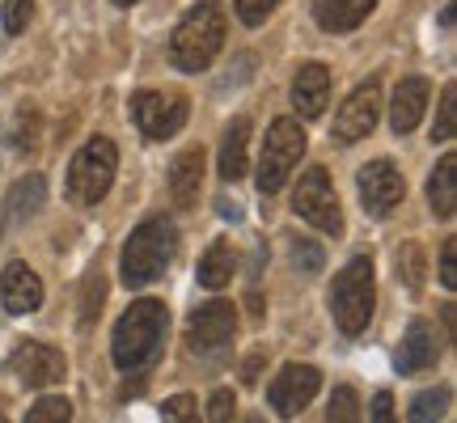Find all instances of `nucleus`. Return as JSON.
<instances>
[{
	"label": "nucleus",
	"mask_w": 457,
	"mask_h": 423,
	"mask_svg": "<svg viewBox=\"0 0 457 423\" xmlns=\"http://www.w3.org/2000/svg\"><path fill=\"white\" fill-rule=\"evenodd\" d=\"M225 34H228L225 9H220L216 0H199L195 9H187L182 21L174 26V38H170V60H174V68H182V72H204V68L220 55Z\"/></svg>",
	"instance_id": "nucleus-1"
},
{
	"label": "nucleus",
	"mask_w": 457,
	"mask_h": 423,
	"mask_svg": "<svg viewBox=\"0 0 457 423\" xmlns=\"http://www.w3.org/2000/svg\"><path fill=\"white\" fill-rule=\"evenodd\" d=\"M165 326H170V310H165L157 296H140V301L119 318V326H114V339H111L114 364H119L123 373L145 369L148 360L157 356V347H162Z\"/></svg>",
	"instance_id": "nucleus-2"
},
{
	"label": "nucleus",
	"mask_w": 457,
	"mask_h": 423,
	"mask_svg": "<svg viewBox=\"0 0 457 423\" xmlns=\"http://www.w3.org/2000/svg\"><path fill=\"white\" fill-rule=\"evenodd\" d=\"M179 254V228L165 216H153L140 228H131V237L123 242V284L128 288H148L153 279H162L170 271V262Z\"/></svg>",
	"instance_id": "nucleus-3"
},
{
	"label": "nucleus",
	"mask_w": 457,
	"mask_h": 423,
	"mask_svg": "<svg viewBox=\"0 0 457 423\" xmlns=\"http://www.w3.org/2000/svg\"><path fill=\"white\" fill-rule=\"evenodd\" d=\"M373 259H352L330 284V313L347 339H356L373 322Z\"/></svg>",
	"instance_id": "nucleus-4"
},
{
	"label": "nucleus",
	"mask_w": 457,
	"mask_h": 423,
	"mask_svg": "<svg viewBox=\"0 0 457 423\" xmlns=\"http://www.w3.org/2000/svg\"><path fill=\"white\" fill-rule=\"evenodd\" d=\"M114 170H119V148L106 136H94L68 165V199L81 203V208L102 203L114 182Z\"/></svg>",
	"instance_id": "nucleus-5"
},
{
	"label": "nucleus",
	"mask_w": 457,
	"mask_h": 423,
	"mask_svg": "<svg viewBox=\"0 0 457 423\" xmlns=\"http://www.w3.org/2000/svg\"><path fill=\"white\" fill-rule=\"evenodd\" d=\"M305 128L296 119H276L267 128L262 140V157H259V191L262 195H276L279 187L288 182V174L296 170V162L305 157Z\"/></svg>",
	"instance_id": "nucleus-6"
},
{
	"label": "nucleus",
	"mask_w": 457,
	"mask_h": 423,
	"mask_svg": "<svg viewBox=\"0 0 457 423\" xmlns=\"http://www.w3.org/2000/svg\"><path fill=\"white\" fill-rule=\"evenodd\" d=\"M233 330H237L233 305H228V301H208V305H199V310L191 313V322H187V347L216 369V364L228 356V347H233Z\"/></svg>",
	"instance_id": "nucleus-7"
},
{
	"label": "nucleus",
	"mask_w": 457,
	"mask_h": 423,
	"mask_svg": "<svg viewBox=\"0 0 457 423\" xmlns=\"http://www.w3.org/2000/svg\"><path fill=\"white\" fill-rule=\"evenodd\" d=\"M187 114H191V102L174 94V89H140L131 94V119L136 128L145 131L148 140H170L187 128Z\"/></svg>",
	"instance_id": "nucleus-8"
},
{
	"label": "nucleus",
	"mask_w": 457,
	"mask_h": 423,
	"mask_svg": "<svg viewBox=\"0 0 457 423\" xmlns=\"http://www.w3.org/2000/svg\"><path fill=\"white\" fill-rule=\"evenodd\" d=\"M293 212L301 220H310L313 228H322L327 237H339L343 233L339 199H335V187H330L322 165H313V170L301 174V182H296V191H293Z\"/></svg>",
	"instance_id": "nucleus-9"
},
{
	"label": "nucleus",
	"mask_w": 457,
	"mask_h": 423,
	"mask_svg": "<svg viewBox=\"0 0 457 423\" xmlns=\"http://www.w3.org/2000/svg\"><path fill=\"white\" fill-rule=\"evenodd\" d=\"M377 114H381V81L369 77V81H360L356 89L347 94V102L339 106V114H335V136H339L343 145H356V140H364V136L377 128Z\"/></svg>",
	"instance_id": "nucleus-10"
},
{
	"label": "nucleus",
	"mask_w": 457,
	"mask_h": 423,
	"mask_svg": "<svg viewBox=\"0 0 457 423\" xmlns=\"http://www.w3.org/2000/svg\"><path fill=\"white\" fill-rule=\"evenodd\" d=\"M318 386H322V373H318L313 364H284L279 377L271 381V390H267L271 411H276L279 419H296V415L313 402Z\"/></svg>",
	"instance_id": "nucleus-11"
},
{
	"label": "nucleus",
	"mask_w": 457,
	"mask_h": 423,
	"mask_svg": "<svg viewBox=\"0 0 457 423\" xmlns=\"http://www.w3.org/2000/svg\"><path fill=\"white\" fill-rule=\"evenodd\" d=\"M356 187H360V203H364L369 216H390V212L403 203V195H407L403 174L394 170L390 157H377V162L364 165L356 174Z\"/></svg>",
	"instance_id": "nucleus-12"
},
{
	"label": "nucleus",
	"mask_w": 457,
	"mask_h": 423,
	"mask_svg": "<svg viewBox=\"0 0 457 423\" xmlns=\"http://www.w3.org/2000/svg\"><path fill=\"white\" fill-rule=\"evenodd\" d=\"M9 369L21 386H30V390H47V386H60L68 373L64 356L47 347V343H21L13 356H9Z\"/></svg>",
	"instance_id": "nucleus-13"
},
{
	"label": "nucleus",
	"mask_w": 457,
	"mask_h": 423,
	"mask_svg": "<svg viewBox=\"0 0 457 423\" xmlns=\"http://www.w3.org/2000/svg\"><path fill=\"white\" fill-rule=\"evenodd\" d=\"M436 356H441V339H436V326L432 322H411L407 335H403V347H398V356H394V369L403 377H415L424 373V369H432L436 364Z\"/></svg>",
	"instance_id": "nucleus-14"
},
{
	"label": "nucleus",
	"mask_w": 457,
	"mask_h": 423,
	"mask_svg": "<svg viewBox=\"0 0 457 423\" xmlns=\"http://www.w3.org/2000/svg\"><path fill=\"white\" fill-rule=\"evenodd\" d=\"M0 305L9 313H34L43 305V279L26 262H9L0 271Z\"/></svg>",
	"instance_id": "nucleus-15"
},
{
	"label": "nucleus",
	"mask_w": 457,
	"mask_h": 423,
	"mask_svg": "<svg viewBox=\"0 0 457 423\" xmlns=\"http://www.w3.org/2000/svg\"><path fill=\"white\" fill-rule=\"evenodd\" d=\"M428 94H432V85L424 77H407V81L394 89V102H390V128L394 136H407V131L420 128V119L428 111Z\"/></svg>",
	"instance_id": "nucleus-16"
},
{
	"label": "nucleus",
	"mask_w": 457,
	"mask_h": 423,
	"mask_svg": "<svg viewBox=\"0 0 457 423\" xmlns=\"http://www.w3.org/2000/svg\"><path fill=\"white\" fill-rule=\"evenodd\" d=\"M330 102V72L327 64H301L293 77V106L301 119H318Z\"/></svg>",
	"instance_id": "nucleus-17"
},
{
	"label": "nucleus",
	"mask_w": 457,
	"mask_h": 423,
	"mask_svg": "<svg viewBox=\"0 0 457 423\" xmlns=\"http://www.w3.org/2000/svg\"><path fill=\"white\" fill-rule=\"evenodd\" d=\"M204 148L191 145L182 148L179 157H174V165H170V195H174V203L179 208H191L199 199V187H204Z\"/></svg>",
	"instance_id": "nucleus-18"
},
{
	"label": "nucleus",
	"mask_w": 457,
	"mask_h": 423,
	"mask_svg": "<svg viewBox=\"0 0 457 423\" xmlns=\"http://www.w3.org/2000/svg\"><path fill=\"white\" fill-rule=\"evenodd\" d=\"M373 9H377V0H313V17H318V26L327 34L356 30Z\"/></svg>",
	"instance_id": "nucleus-19"
},
{
	"label": "nucleus",
	"mask_w": 457,
	"mask_h": 423,
	"mask_svg": "<svg viewBox=\"0 0 457 423\" xmlns=\"http://www.w3.org/2000/svg\"><path fill=\"white\" fill-rule=\"evenodd\" d=\"M43 195H47V182H43V174H26V178H17L13 191L4 195V228L26 225L34 212L43 208Z\"/></svg>",
	"instance_id": "nucleus-20"
},
{
	"label": "nucleus",
	"mask_w": 457,
	"mask_h": 423,
	"mask_svg": "<svg viewBox=\"0 0 457 423\" xmlns=\"http://www.w3.org/2000/svg\"><path fill=\"white\" fill-rule=\"evenodd\" d=\"M245 157H250V119H233L225 128V140H220V157H216V170L225 182H237L245 174Z\"/></svg>",
	"instance_id": "nucleus-21"
},
{
	"label": "nucleus",
	"mask_w": 457,
	"mask_h": 423,
	"mask_svg": "<svg viewBox=\"0 0 457 423\" xmlns=\"http://www.w3.org/2000/svg\"><path fill=\"white\" fill-rule=\"evenodd\" d=\"M428 203L432 212L449 220L457 212V157H441V165L432 170V178H428Z\"/></svg>",
	"instance_id": "nucleus-22"
},
{
	"label": "nucleus",
	"mask_w": 457,
	"mask_h": 423,
	"mask_svg": "<svg viewBox=\"0 0 457 423\" xmlns=\"http://www.w3.org/2000/svg\"><path fill=\"white\" fill-rule=\"evenodd\" d=\"M233 271H237V254H233V245L212 242L208 250H204L195 276H199V284H204L208 293H216V288H225L228 279H233Z\"/></svg>",
	"instance_id": "nucleus-23"
},
{
	"label": "nucleus",
	"mask_w": 457,
	"mask_h": 423,
	"mask_svg": "<svg viewBox=\"0 0 457 423\" xmlns=\"http://www.w3.org/2000/svg\"><path fill=\"white\" fill-rule=\"evenodd\" d=\"M449 411V390H424L411 402V423H436Z\"/></svg>",
	"instance_id": "nucleus-24"
},
{
	"label": "nucleus",
	"mask_w": 457,
	"mask_h": 423,
	"mask_svg": "<svg viewBox=\"0 0 457 423\" xmlns=\"http://www.w3.org/2000/svg\"><path fill=\"white\" fill-rule=\"evenodd\" d=\"M26 423H72V402L60 398V394H51V398H38L26 415Z\"/></svg>",
	"instance_id": "nucleus-25"
},
{
	"label": "nucleus",
	"mask_w": 457,
	"mask_h": 423,
	"mask_svg": "<svg viewBox=\"0 0 457 423\" xmlns=\"http://www.w3.org/2000/svg\"><path fill=\"white\" fill-rule=\"evenodd\" d=\"M327 423H360V398L352 386H339L327 407Z\"/></svg>",
	"instance_id": "nucleus-26"
},
{
	"label": "nucleus",
	"mask_w": 457,
	"mask_h": 423,
	"mask_svg": "<svg viewBox=\"0 0 457 423\" xmlns=\"http://www.w3.org/2000/svg\"><path fill=\"white\" fill-rule=\"evenodd\" d=\"M453 131H457V89L449 85L441 94V111H436V128H432V140H453Z\"/></svg>",
	"instance_id": "nucleus-27"
},
{
	"label": "nucleus",
	"mask_w": 457,
	"mask_h": 423,
	"mask_svg": "<svg viewBox=\"0 0 457 423\" xmlns=\"http://www.w3.org/2000/svg\"><path fill=\"white\" fill-rule=\"evenodd\" d=\"M162 423H199L195 398H191V394H174V398H165Z\"/></svg>",
	"instance_id": "nucleus-28"
},
{
	"label": "nucleus",
	"mask_w": 457,
	"mask_h": 423,
	"mask_svg": "<svg viewBox=\"0 0 457 423\" xmlns=\"http://www.w3.org/2000/svg\"><path fill=\"white\" fill-rule=\"evenodd\" d=\"M288 250H293V262L301 267V271H322V262H327V254H322V245H313L310 237H293L288 242Z\"/></svg>",
	"instance_id": "nucleus-29"
},
{
	"label": "nucleus",
	"mask_w": 457,
	"mask_h": 423,
	"mask_svg": "<svg viewBox=\"0 0 457 423\" xmlns=\"http://www.w3.org/2000/svg\"><path fill=\"white\" fill-rule=\"evenodd\" d=\"M398 276H407L411 288L424 284V250H420V245H403V254H398Z\"/></svg>",
	"instance_id": "nucleus-30"
},
{
	"label": "nucleus",
	"mask_w": 457,
	"mask_h": 423,
	"mask_svg": "<svg viewBox=\"0 0 457 423\" xmlns=\"http://www.w3.org/2000/svg\"><path fill=\"white\" fill-rule=\"evenodd\" d=\"M233 4H237V17H242V26H250V30H254V26H262L267 17L276 13L279 0H233Z\"/></svg>",
	"instance_id": "nucleus-31"
},
{
	"label": "nucleus",
	"mask_w": 457,
	"mask_h": 423,
	"mask_svg": "<svg viewBox=\"0 0 457 423\" xmlns=\"http://www.w3.org/2000/svg\"><path fill=\"white\" fill-rule=\"evenodd\" d=\"M34 17V0H4V30L21 34Z\"/></svg>",
	"instance_id": "nucleus-32"
},
{
	"label": "nucleus",
	"mask_w": 457,
	"mask_h": 423,
	"mask_svg": "<svg viewBox=\"0 0 457 423\" xmlns=\"http://www.w3.org/2000/svg\"><path fill=\"white\" fill-rule=\"evenodd\" d=\"M208 423H233V394L216 390L212 402H208Z\"/></svg>",
	"instance_id": "nucleus-33"
},
{
	"label": "nucleus",
	"mask_w": 457,
	"mask_h": 423,
	"mask_svg": "<svg viewBox=\"0 0 457 423\" xmlns=\"http://www.w3.org/2000/svg\"><path fill=\"white\" fill-rule=\"evenodd\" d=\"M441 284L445 288H457V242L453 237L441 245Z\"/></svg>",
	"instance_id": "nucleus-34"
},
{
	"label": "nucleus",
	"mask_w": 457,
	"mask_h": 423,
	"mask_svg": "<svg viewBox=\"0 0 457 423\" xmlns=\"http://www.w3.org/2000/svg\"><path fill=\"white\" fill-rule=\"evenodd\" d=\"M102 293H106L102 276H89V288H85V313H81V322H85V326L94 322V313L102 310Z\"/></svg>",
	"instance_id": "nucleus-35"
},
{
	"label": "nucleus",
	"mask_w": 457,
	"mask_h": 423,
	"mask_svg": "<svg viewBox=\"0 0 457 423\" xmlns=\"http://www.w3.org/2000/svg\"><path fill=\"white\" fill-rule=\"evenodd\" d=\"M369 423H398V419H394V398L386 390L373 398V419H369Z\"/></svg>",
	"instance_id": "nucleus-36"
},
{
	"label": "nucleus",
	"mask_w": 457,
	"mask_h": 423,
	"mask_svg": "<svg viewBox=\"0 0 457 423\" xmlns=\"http://www.w3.org/2000/svg\"><path fill=\"white\" fill-rule=\"evenodd\" d=\"M259 364H262L259 352H254V356H250V360L242 364V377H245V381H254V377H259Z\"/></svg>",
	"instance_id": "nucleus-37"
},
{
	"label": "nucleus",
	"mask_w": 457,
	"mask_h": 423,
	"mask_svg": "<svg viewBox=\"0 0 457 423\" xmlns=\"http://www.w3.org/2000/svg\"><path fill=\"white\" fill-rule=\"evenodd\" d=\"M441 26H445V30H453V4H445V9H441Z\"/></svg>",
	"instance_id": "nucleus-38"
},
{
	"label": "nucleus",
	"mask_w": 457,
	"mask_h": 423,
	"mask_svg": "<svg viewBox=\"0 0 457 423\" xmlns=\"http://www.w3.org/2000/svg\"><path fill=\"white\" fill-rule=\"evenodd\" d=\"M242 423H262V415H245V419Z\"/></svg>",
	"instance_id": "nucleus-39"
},
{
	"label": "nucleus",
	"mask_w": 457,
	"mask_h": 423,
	"mask_svg": "<svg viewBox=\"0 0 457 423\" xmlns=\"http://www.w3.org/2000/svg\"><path fill=\"white\" fill-rule=\"evenodd\" d=\"M111 4H136V0H111Z\"/></svg>",
	"instance_id": "nucleus-40"
},
{
	"label": "nucleus",
	"mask_w": 457,
	"mask_h": 423,
	"mask_svg": "<svg viewBox=\"0 0 457 423\" xmlns=\"http://www.w3.org/2000/svg\"><path fill=\"white\" fill-rule=\"evenodd\" d=\"M0 423H9V419H4V415H0Z\"/></svg>",
	"instance_id": "nucleus-41"
}]
</instances>
